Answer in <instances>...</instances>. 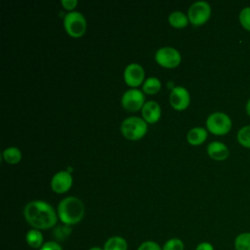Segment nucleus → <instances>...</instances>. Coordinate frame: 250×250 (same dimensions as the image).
Instances as JSON below:
<instances>
[{"label": "nucleus", "mask_w": 250, "mask_h": 250, "mask_svg": "<svg viewBox=\"0 0 250 250\" xmlns=\"http://www.w3.org/2000/svg\"><path fill=\"white\" fill-rule=\"evenodd\" d=\"M25 240L29 247L33 249H40L44 242H43V234L39 229H31L25 234Z\"/></svg>", "instance_id": "15"}, {"label": "nucleus", "mask_w": 250, "mask_h": 250, "mask_svg": "<svg viewBox=\"0 0 250 250\" xmlns=\"http://www.w3.org/2000/svg\"><path fill=\"white\" fill-rule=\"evenodd\" d=\"M171 106L176 110H185L190 103L189 92L184 86H175L169 95Z\"/></svg>", "instance_id": "9"}, {"label": "nucleus", "mask_w": 250, "mask_h": 250, "mask_svg": "<svg viewBox=\"0 0 250 250\" xmlns=\"http://www.w3.org/2000/svg\"><path fill=\"white\" fill-rule=\"evenodd\" d=\"M245 109H246V112H247V114L249 115V117H250V99L247 101V103H246V106H245Z\"/></svg>", "instance_id": "29"}, {"label": "nucleus", "mask_w": 250, "mask_h": 250, "mask_svg": "<svg viewBox=\"0 0 250 250\" xmlns=\"http://www.w3.org/2000/svg\"><path fill=\"white\" fill-rule=\"evenodd\" d=\"M236 140L241 146L250 149V125H245L238 130Z\"/></svg>", "instance_id": "21"}, {"label": "nucleus", "mask_w": 250, "mask_h": 250, "mask_svg": "<svg viewBox=\"0 0 250 250\" xmlns=\"http://www.w3.org/2000/svg\"><path fill=\"white\" fill-rule=\"evenodd\" d=\"M23 217L27 224L36 229H49L58 222V214L51 204L44 200H32L23 208Z\"/></svg>", "instance_id": "1"}, {"label": "nucleus", "mask_w": 250, "mask_h": 250, "mask_svg": "<svg viewBox=\"0 0 250 250\" xmlns=\"http://www.w3.org/2000/svg\"><path fill=\"white\" fill-rule=\"evenodd\" d=\"M232 127V121L229 114L222 111H215L206 118L207 131L215 136L227 135Z\"/></svg>", "instance_id": "4"}, {"label": "nucleus", "mask_w": 250, "mask_h": 250, "mask_svg": "<svg viewBox=\"0 0 250 250\" xmlns=\"http://www.w3.org/2000/svg\"><path fill=\"white\" fill-rule=\"evenodd\" d=\"M212 14L211 6L208 2L200 0L192 3L188 10L189 22L194 26H200L206 23Z\"/></svg>", "instance_id": "6"}, {"label": "nucleus", "mask_w": 250, "mask_h": 250, "mask_svg": "<svg viewBox=\"0 0 250 250\" xmlns=\"http://www.w3.org/2000/svg\"><path fill=\"white\" fill-rule=\"evenodd\" d=\"M184 242L180 238H170L162 246V250H184Z\"/></svg>", "instance_id": "24"}, {"label": "nucleus", "mask_w": 250, "mask_h": 250, "mask_svg": "<svg viewBox=\"0 0 250 250\" xmlns=\"http://www.w3.org/2000/svg\"><path fill=\"white\" fill-rule=\"evenodd\" d=\"M137 250H162V247L152 240H147L141 243Z\"/></svg>", "instance_id": "25"}, {"label": "nucleus", "mask_w": 250, "mask_h": 250, "mask_svg": "<svg viewBox=\"0 0 250 250\" xmlns=\"http://www.w3.org/2000/svg\"><path fill=\"white\" fill-rule=\"evenodd\" d=\"M141 111L143 119L149 124L157 122L161 117L160 105L155 101L146 102Z\"/></svg>", "instance_id": "12"}, {"label": "nucleus", "mask_w": 250, "mask_h": 250, "mask_svg": "<svg viewBox=\"0 0 250 250\" xmlns=\"http://www.w3.org/2000/svg\"><path fill=\"white\" fill-rule=\"evenodd\" d=\"M63 27L69 36L78 38L85 34L87 21L82 13L78 11H71L63 18Z\"/></svg>", "instance_id": "5"}, {"label": "nucleus", "mask_w": 250, "mask_h": 250, "mask_svg": "<svg viewBox=\"0 0 250 250\" xmlns=\"http://www.w3.org/2000/svg\"><path fill=\"white\" fill-rule=\"evenodd\" d=\"M145 104L144 92L137 88L127 90L121 97V104L128 111H138L143 108Z\"/></svg>", "instance_id": "8"}, {"label": "nucleus", "mask_w": 250, "mask_h": 250, "mask_svg": "<svg viewBox=\"0 0 250 250\" xmlns=\"http://www.w3.org/2000/svg\"><path fill=\"white\" fill-rule=\"evenodd\" d=\"M123 77H124L125 83L128 86H130L131 88H137L144 82V79H145L144 67L137 62L129 63L124 69Z\"/></svg>", "instance_id": "10"}, {"label": "nucleus", "mask_w": 250, "mask_h": 250, "mask_svg": "<svg viewBox=\"0 0 250 250\" xmlns=\"http://www.w3.org/2000/svg\"><path fill=\"white\" fill-rule=\"evenodd\" d=\"M73 178L68 171H59L51 179V188L57 193H64L70 189Z\"/></svg>", "instance_id": "11"}, {"label": "nucleus", "mask_w": 250, "mask_h": 250, "mask_svg": "<svg viewBox=\"0 0 250 250\" xmlns=\"http://www.w3.org/2000/svg\"><path fill=\"white\" fill-rule=\"evenodd\" d=\"M70 233H71L70 226H67V225H64V224L62 226H57L54 229V231H53L54 236L58 240H64V239H66L69 236Z\"/></svg>", "instance_id": "22"}, {"label": "nucleus", "mask_w": 250, "mask_h": 250, "mask_svg": "<svg viewBox=\"0 0 250 250\" xmlns=\"http://www.w3.org/2000/svg\"><path fill=\"white\" fill-rule=\"evenodd\" d=\"M207 154L214 160L223 161L229 157V149L224 143L214 141L207 146Z\"/></svg>", "instance_id": "13"}, {"label": "nucleus", "mask_w": 250, "mask_h": 250, "mask_svg": "<svg viewBox=\"0 0 250 250\" xmlns=\"http://www.w3.org/2000/svg\"><path fill=\"white\" fill-rule=\"evenodd\" d=\"M168 21H169L170 25H172L173 27H176V28L186 27L189 22L188 16L180 11L172 12L168 17Z\"/></svg>", "instance_id": "17"}, {"label": "nucleus", "mask_w": 250, "mask_h": 250, "mask_svg": "<svg viewBox=\"0 0 250 250\" xmlns=\"http://www.w3.org/2000/svg\"><path fill=\"white\" fill-rule=\"evenodd\" d=\"M155 62L166 68L177 67L182 61L181 53L174 47L165 46L159 48L154 55Z\"/></svg>", "instance_id": "7"}, {"label": "nucleus", "mask_w": 250, "mask_h": 250, "mask_svg": "<svg viewBox=\"0 0 250 250\" xmlns=\"http://www.w3.org/2000/svg\"><path fill=\"white\" fill-rule=\"evenodd\" d=\"M61 4L65 10H68L69 12H71L78 4V1L77 0H62Z\"/></svg>", "instance_id": "27"}, {"label": "nucleus", "mask_w": 250, "mask_h": 250, "mask_svg": "<svg viewBox=\"0 0 250 250\" xmlns=\"http://www.w3.org/2000/svg\"><path fill=\"white\" fill-rule=\"evenodd\" d=\"M88 250H104V248H102V247H99V246H93V247L89 248Z\"/></svg>", "instance_id": "30"}, {"label": "nucleus", "mask_w": 250, "mask_h": 250, "mask_svg": "<svg viewBox=\"0 0 250 250\" xmlns=\"http://www.w3.org/2000/svg\"><path fill=\"white\" fill-rule=\"evenodd\" d=\"M208 137L207 129L197 126L191 128L187 134V141L191 146H199L203 144Z\"/></svg>", "instance_id": "14"}, {"label": "nucleus", "mask_w": 250, "mask_h": 250, "mask_svg": "<svg viewBox=\"0 0 250 250\" xmlns=\"http://www.w3.org/2000/svg\"><path fill=\"white\" fill-rule=\"evenodd\" d=\"M120 131L127 140L138 141L146 134L147 123L141 117L130 116L122 121Z\"/></svg>", "instance_id": "3"}, {"label": "nucleus", "mask_w": 250, "mask_h": 250, "mask_svg": "<svg viewBox=\"0 0 250 250\" xmlns=\"http://www.w3.org/2000/svg\"><path fill=\"white\" fill-rule=\"evenodd\" d=\"M235 250H250V231L238 233L233 241Z\"/></svg>", "instance_id": "20"}, {"label": "nucleus", "mask_w": 250, "mask_h": 250, "mask_svg": "<svg viewBox=\"0 0 250 250\" xmlns=\"http://www.w3.org/2000/svg\"><path fill=\"white\" fill-rule=\"evenodd\" d=\"M2 157L8 164H17L21 160L22 154L19 147L9 146L3 150Z\"/></svg>", "instance_id": "18"}, {"label": "nucleus", "mask_w": 250, "mask_h": 250, "mask_svg": "<svg viewBox=\"0 0 250 250\" xmlns=\"http://www.w3.org/2000/svg\"><path fill=\"white\" fill-rule=\"evenodd\" d=\"M39 250H62V248L57 241H47Z\"/></svg>", "instance_id": "26"}, {"label": "nucleus", "mask_w": 250, "mask_h": 250, "mask_svg": "<svg viewBox=\"0 0 250 250\" xmlns=\"http://www.w3.org/2000/svg\"><path fill=\"white\" fill-rule=\"evenodd\" d=\"M238 20L241 24V26L247 30L250 31V6L244 7L238 15Z\"/></svg>", "instance_id": "23"}, {"label": "nucleus", "mask_w": 250, "mask_h": 250, "mask_svg": "<svg viewBox=\"0 0 250 250\" xmlns=\"http://www.w3.org/2000/svg\"><path fill=\"white\" fill-rule=\"evenodd\" d=\"M103 248L104 250H127L128 243L124 237L114 235L106 239Z\"/></svg>", "instance_id": "16"}, {"label": "nucleus", "mask_w": 250, "mask_h": 250, "mask_svg": "<svg viewBox=\"0 0 250 250\" xmlns=\"http://www.w3.org/2000/svg\"><path fill=\"white\" fill-rule=\"evenodd\" d=\"M195 250H215V249H214V246L210 242L203 241V242H200L195 247Z\"/></svg>", "instance_id": "28"}, {"label": "nucleus", "mask_w": 250, "mask_h": 250, "mask_svg": "<svg viewBox=\"0 0 250 250\" xmlns=\"http://www.w3.org/2000/svg\"><path fill=\"white\" fill-rule=\"evenodd\" d=\"M59 220L67 226L80 223L85 215V206L76 196H67L62 199L57 208Z\"/></svg>", "instance_id": "2"}, {"label": "nucleus", "mask_w": 250, "mask_h": 250, "mask_svg": "<svg viewBox=\"0 0 250 250\" xmlns=\"http://www.w3.org/2000/svg\"><path fill=\"white\" fill-rule=\"evenodd\" d=\"M161 88V82L157 77L150 76L146 78L143 83V92L146 95H155Z\"/></svg>", "instance_id": "19"}]
</instances>
